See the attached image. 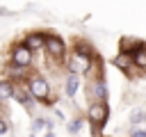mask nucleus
I'll list each match as a JSON object with an SVG mask.
<instances>
[{
	"label": "nucleus",
	"instance_id": "obj_1",
	"mask_svg": "<svg viewBox=\"0 0 146 137\" xmlns=\"http://www.w3.org/2000/svg\"><path fill=\"white\" fill-rule=\"evenodd\" d=\"M48 91H50V87H48V82L43 78H32L30 80V94L34 98H46Z\"/></svg>",
	"mask_w": 146,
	"mask_h": 137
},
{
	"label": "nucleus",
	"instance_id": "obj_2",
	"mask_svg": "<svg viewBox=\"0 0 146 137\" xmlns=\"http://www.w3.org/2000/svg\"><path fill=\"white\" fill-rule=\"evenodd\" d=\"M107 112H110V107H107L105 103H96V105H91V107H89V116H91V121H96L98 126H100V123H105Z\"/></svg>",
	"mask_w": 146,
	"mask_h": 137
},
{
	"label": "nucleus",
	"instance_id": "obj_3",
	"mask_svg": "<svg viewBox=\"0 0 146 137\" xmlns=\"http://www.w3.org/2000/svg\"><path fill=\"white\" fill-rule=\"evenodd\" d=\"M96 98L98 103H105V98H107V87H105V82L103 80H98L96 84H89V98Z\"/></svg>",
	"mask_w": 146,
	"mask_h": 137
},
{
	"label": "nucleus",
	"instance_id": "obj_4",
	"mask_svg": "<svg viewBox=\"0 0 146 137\" xmlns=\"http://www.w3.org/2000/svg\"><path fill=\"white\" fill-rule=\"evenodd\" d=\"M11 57H14V62H16L18 66H27V64L32 62V53H30L25 46H18V48L14 50V55H11Z\"/></svg>",
	"mask_w": 146,
	"mask_h": 137
},
{
	"label": "nucleus",
	"instance_id": "obj_5",
	"mask_svg": "<svg viewBox=\"0 0 146 137\" xmlns=\"http://www.w3.org/2000/svg\"><path fill=\"white\" fill-rule=\"evenodd\" d=\"M46 48H48L55 57H62V55H64V43H62L59 37H48V39H46Z\"/></svg>",
	"mask_w": 146,
	"mask_h": 137
},
{
	"label": "nucleus",
	"instance_id": "obj_6",
	"mask_svg": "<svg viewBox=\"0 0 146 137\" xmlns=\"http://www.w3.org/2000/svg\"><path fill=\"white\" fill-rule=\"evenodd\" d=\"M46 46V39L41 37V34H30L27 37V41H25V48L32 53V50H39V48H43Z\"/></svg>",
	"mask_w": 146,
	"mask_h": 137
},
{
	"label": "nucleus",
	"instance_id": "obj_7",
	"mask_svg": "<svg viewBox=\"0 0 146 137\" xmlns=\"http://www.w3.org/2000/svg\"><path fill=\"white\" fill-rule=\"evenodd\" d=\"M48 130H50V121H48V119H36V121H34V128H32V132H34L32 137H39V135H43V132L48 135Z\"/></svg>",
	"mask_w": 146,
	"mask_h": 137
},
{
	"label": "nucleus",
	"instance_id": "obj_8",
	"mask_svg": "<svg viewBox=\"0 0 146 137\" xmlns=\"http://www.w3.org/2000/svg\"><path fill=\"white\" fill-rule=\"evenodd\" d=\"M75 91H78V75L75 73H68V78H66V94L68 96H75Z\"/></svg>",
	"mask_w": 146,
	"mask_h": 137
},
{
	"label": "nucleus",
	"instance_id": "obj_9",
	"mask_svg": "<svg viewBox=\"0 0 146 137\" xmlns=\"http://www.w3.org/2000/svg\"><path fill=\"white\" fill-rule=\"evenodd\" d=\"M14 96V87L9 82H0V100H7Z\"/></svg>",
	"mask_w": 146,
	"mask_h": 137
},
{
	"label": "nucleus",
	"instance_id": "obj_10",
	"mask_svg": "<svg viewBox=\"0 0 146 137\" xmlns=\"http://www.w3.org/2000/svg\"><path fill=\"white\" fill-rule=\"evenodd\" d=\"M14 98H16V100H21L23 105H30V103H32V96H30V94H25V91H21V89H18V91L14 89Z\"/></svg>",
	"mask_w": 146,
	"mask_h": 137
},
{
	"label": "nucleus",
	"instance_id": "obj_11",
	"mask_svg": "<svg viewBox=\"0 0 146 137\" xmlns=\"http://www.w3.org/2000/svg\"><path fill=\"white\" fill-rule=\"evenodd\" d=\"M114 64H116L119 68H128V66H130V57H128V53H123V55H119V57L114 59Z\"/></svg>",
	"mask_w": 146,
	"mask_h": 137
},
{
	"label": "nucleus",
	"instance_id": "obj_12",
	"mask_svg": "<svg viewBox=\"0 0 146 137\" xmlns=\"http://www.w3.org/2000/svg\"><path fill=\"white\" fill-rule=\"evenodd\" d=\"M135 64H137V66H146V50H144V48L135 53Z\"/></svg>",
	"mask_w": 146,
	"mask_h": 137
},
{
	"label": "nucleus",
	"instance_id": "obj_13",
	"mask_svg": "<svg viewBox=\"0 0 146 137\" xmlns=\"http://www.w3.org/2000/svg\"><path fill=\"white\" fill-rule=\"evenodd\" d=\"M80 128H82V119H75V121L68 123V132H78Z\"/></svg>",
	"mask_w": 146,
	"mask_h": 137
},
{
	"label": "nucleus",
	"instance_id": "obj_14",
	"mask_svg": "<svg viewBox=\"0 0 146 137\" xmlns=\"http://www.w3.org/2000/svg\"><path fill=\"white\" fill-rule=\"evenodd\" d=\"M132 137H146V130H132Z\"/></svg>",
	"mask_w": 146,
	"mask_h": 137
},
{
	"label": "nucleus",
	"instance_id": "obj_15",
	"mask_svg": "<svg viewBox=\"0 0 146 137\" xmlns=\"http://www.w3.org/2000/svg\"><path fill=\"white\" fill-rule=\"evenodd\" d=\"M5 132H7V123L0 119V135H5Z\"/></svg>",
	"mask_w": 146,
	"mask_h": 137
},
{
	"label": "nucleus",
	"instance_id": "obj_16",
	"mask_svg": "<svg viewBox=\"0 0 146 137\" xmlns=\"http://www.w3.org/2000/svg\"><path fill=\"white\" fill-rule=\"evenodd\" d=\"M46 137H55V135H52V132H48V135H46Z\"/></svg>",
	"mask_w": 146,
	"mask_h": 137
},
{
	"label": "nucleus",
	"instance_id": "obj_17",
	"mask_svg": "<svg viewBox=\"0 0 146 137\" xmlns=\"http://www.w3.org/2000/svg\"><path fill=\"white\" fill-rule=\"evenodd\" d=\"M141 119H144V123H146V114H141Z\"/></svg>",
	"mask_w": 146,
	"mask_h": 137
}]
</instances>
